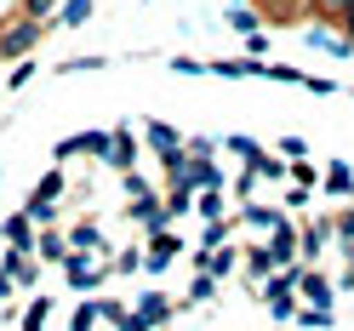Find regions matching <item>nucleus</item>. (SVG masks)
<instances>
[{"label":"nucleus","mask_w":354,"mask_h":331,"mask_svg":"<svg viewBox=\"0 0 354 331\" xmlns=\"http://www.w3.org/2000/svg\"><path fill=\"white\" fill-rule=\"evenodd\" d=\"M40 35H46V23H35V17L6 23V29H0V57H17V63H24V57L40 46Z\"/></svg>","instance_id":"f257e3e1"},{"label":"nucleus","mask_w":354,"mask_h":331,"mask_svg":"<svg viewBox=\"0 0 354 331\" xmlns=\"http://www.w3.org/2000/svg\"><path fill=\"white\" fill-rule=\"evenodd\" d=\"M63 280H69L75 292H92V285L109 280V263H103V257H86V252H69V263H63Z\"/></svg>","instance_id":"f03ea898"},{"label":"nucleus","mask_w":354,"mask_h":331,"mask_svg":"<svg viewBox=\"0 0 354 331\" xmlns=\"http://www.w3.org/2000/svg\"><path fill=\"white\" fill-rule=\"evenodd\" d=\"M177 252H183V240H177L171 229L149 234V252H143V274H166L171 263H177Z\"/></svg>","instance_id":"7ed1b4c3"},{"label":"nucleus","mask_w":354,"mask_h":331,"mask_svg":"<svg viewBox=\"0 0 354 331\" xmlns=\"http://www.w3.org/2000/svg\"><path fill=\"white\" fill-rule=\"evenodd\" d=\"M331 240H337V234H331L326 217H315V223H303V229H297V257H303V269H308V263H315V257L331 246Z\"/></svg>","instance_id":"20e7f679"},{"label":"nucleus","mask_w":354,"mask_h":331,"mask_svg":"<svg viewBox=\"0 0 354 331\" xmlns=\"http://www.w3.org/2000/svg\"><path fill=\"white\" fill-rule=\"evenodd\" d=\"M0 269L12 274V285H17V292L40 285V257H35V252H6V257H0Z\"/></svg>","instance_id":"39448f33"},{"label":"nucleus","mask_w":354,"mask_h":331,"mask_svg":"<svg viewBox=\"0 0 354 331\" xmlns=\"http://www.w3.org/2000/svg\"><path fill=\"white\" fill-rule=\"evenodd\" d=\"M297 297H303V308H331L337 285H331L326 274H315V269H303V274H297Z\"/></svg>","instance_id":"423d86ee"},{"label":"nucleus","mask_w":354,"mask_h":331,"mask_svg":"<svg viewBox=\"0 0 354 331\" xmlns=\"http://www.w3.org/2000/svg\"><path fill=\"white\" fill-rule=\"evenodd\" d=\"M131 314L143 320V331H160V325H166V320L177 314V303H171V297H160V292H143V297H138V308H131Z\"/></svg>","instance_id":"0eeeda50"},{"label":"nucleus","mask_w":354,"mask_h":331,"mask_svg":"<svg viewBox=\"0 0 354 331\" xmlns=\"http://www.w3.org/2000/svg\"><path fill=\"white\" fill-rule=\"evenodd\" d=\"M103 166H115V171H138V138H131V126L109 131V160H103Z\"/></svg>","instance_id":"6e6552de"},{"label":"nucleus","mask_w":354,"mask_h":331,"mask_svg":"<svg viewBox=\"0 0 354 331\" xmlns=\"http://www.w3.org/2000/svg\"><path fill=\"white\" fill-rule=\"evenodd\" d=\"M35 223H29V217L24 211H12V217H0V240H6V252H35Z\"/></svg>","instance_id":"1a4fd4ad"},{"label":"nucleus","mask_w":354,"mask_h":331,"mask_svg":"<svg viewBox=\"0 0 354 331\" xmlns=\"http://www.w3.org/2000/svg\"><path fill=\"white\" fill-rule=\"evenodd\" d=\"M280 223H292V217L274 206H240V229H252V234H274Z\"/></svg>","instance_id":"9d476101"},{"label":"nucleus","mask_w":354,"mask_h":331,"mask_svg":"<svg viewBox=\"0 0 354 331\" xmlns=\"http://www.w3.org/2000/svg\"><path fill=\"white\" fill-rule=\"evenodd\" d=\"M35 257H40V263H57V269H63V263H69V234L40 229V234H35Z\"/></svg>","instance_id":"9b49d317"},{"label":"nucleus","mask_w":354,"mask_h":331,"mask_svg":"<svg viewBox=\"0 0 354 331\" xmlns=\"http://www.w3.org/2000/svg\"><path fill=\"white\" fill-rule=\"evenodd\" d=\"M143 143H149L154 154H171V149H183L177 126H166V120H143Z\"/></svg>","instance_id":"f8f14e48"},{"label":"nucleus","mask_w":354,"mask_h":331,"mask_svg":"<svg viewBox=\"0 0 354 331\" xmlns=\"http://www.w3.org/2000/svg\"><path fill=\"white\" fill-rule=\"evenodd\" d=\"M92 12H97V0H63L57 6V29H86Z\"/></svg>","instance_id":"ddd939ff"},{"label":"nucleus","mask_w":354,"mask_h":331,"mask_svg":"<svg viewBox=\"0 0 354 331\" xmlns=\"http://www.w3.org/2000/svg\"><path fill=\"white\" fill-rule=\"evenodd\" d=\"M69 252L103 257V229H97V223H75V229H69Z\"/></svg>","instance_id":"4468645a"},{"label":"nucleus","mask_w":354,"mask_h":331,"mask_svg":"<svg viewBox=\"0 0 354 331\" xmlns=\"http://www.w3.org/2000/svg\"><path fill=\"white\" fill-rule=\"evenodd\" d=\"M194 211H201V223H223V217H229V194H223V189L194 194Z\"/></svg>","instance_id":"2eb2a0df"},{"label":"nucleus","mask_w":354,"mask_h":331,"mask_svg":"<svg viewBox=\"0 0 354 331\" xmlns=\"http://www.w3.org/2000/svg\"><path fill=\"white\" fill-rule=\"evenodd\" d=\"M194 194H206V189H223V171H217L212 160H189V178H183Z\"/></svg>","instance_id":"dca6fc26"},{"label":"nucleus","mask_w":354,"mask_h":331,"mask_svg":"<svg viewBox=\"0 0 354 331\" xmlns=\"http://www.w3.org/2000/svg\"><path fill=\"white\" fill-rule=\"evenodd\" d=\"M63 189H69V183H63V171L52 166V171H46V178H40V183H35V194H29V200H46V206H57V200H63Z\"/></svg>","instance_id":"f3484780"},{"label":"nucleus","mask_w":354,"mask_h":331,"mask_svg":"<svg viewBox=\"0 0 354 331\" xmlns=\"http://www.w3.org/2000/svg\"><path fill=\"white\" fill-rule=\"evenodd\" d=\"M46 320H52V297L40 292V297H29V308H24V331H46Z\"/></svg>","instance_id":"a211bd4d"},{"label":"nucleus","mask_w":354,"mask_h":331,"mask_svg":"<svg viewBox=\"0 0 354 331\" xmlns=\"http://www.w3.org/2000/svg\"><path fill=\"white\" fill-rule=\"evenodd\" d=\"M331 234H337V252L348 257L354 252V206H343L337 217H331Z\"/></svg>","instance_id":"6ab92c4d"},{"label":"nucleus","mask_w":354,"mask_h":331,"mask_svg":"<svg viewBox=\"0 0 354 331\" xmlns=\"http://www.w3.org/2000/svg\"><path fill=\"white\" fill-rule=\"evenodd\" d=\"M326 194H354V171H348L343 160L326 166Z\"/></svg>","instance_id":"aec40b11"},{"label":"nucleus","mask_w":354,"mask_h":331,"mask_svg":"<svg viewBox=\"0 0 354 331\" xmlns=\"http://www.w3.org/2000/svg\"><path fill=\"white\" fill-rule=\"evenodd\" d=\"M246 171H257V178H269V183H280V178H292V166H286V160H274V154H257V160H252Z\"/></svg>","instance_id":"412c9836"},{"label":"nucleus","mask_w":354,"mask_h":331,"mask_svg":"<svg viewBox=\"0 0 354 331\" xmlns=\"http://www.w3.org/2000/svg\"><path fill=\"white\" fill-rule=\"evenodd\" d=\"M69 331H97V297H86L75 314H69Z\"/></svg>","instance_id":"4be33fe9"},{"label":"nucleus","mask_w":354,"mask_h":331,"mask_svg":"<svg viewBox=\"0 0 354 331\" xmlns=\"http://www.w3.org/2000/svg\"><path fill=\"white\" fill-rule=\"evenodd\" d=\"M138 269H143V252H131V246L115 252V263H109V274H138Z\"/></svg>","instance_id":"5701e85b"},{"label":"nucleus","mask_w":354,"mask_h":331,"mask_svg":"<svg viewBox=\"0 0 354 331\" xmlns=\"http://www.w3.org/2000/svg\"><path fill=\"white\" fill-rule=\"evenodd\" d=\"M80 154H97V160H109V131H80Z\"/></svg>","instance_id":"b1692460"},{"label":"nucleus","mask_w":354,"mask_h":331,"mask_svg":"<svg viewBox=\"0 0 354 331\" xmlns=\"http://www.w3.org/2000/svg\"><path fill=\"white\" fill-rule=\"evenodd\" d=\"M126 314H131L126 303H115V297H97V320H109V325H120Z\"/></svg>","instance_id":"393cba45"},{"label":"nucleus","mask_w":354,"mask_h":331,"mask_svg":"<svg viewBox=\"0 0 354 331\" xmlns=\"http://www.w3.org/2000/svg\"><path fill=\"white\" fill-rule=\"evenodd\" d=\"M229 23H234L240 35H257V12H252V6H229Z\"/></svg>","instance_id":"a878e982"},{"label":"nucleus","mask_w":354,"mask_h":331,"mask_svg":"<svg viewBox=\"0 0 354 331\" xmlns=\"http://www.w3.org/2000/svg\"><path fill=\"white\" fill-rule=\"evenodd\" d=\"M217 297V280L212 274H194V285H189V303H212Z\"/></svg>","instance_id":"bb28decb"},{"label":"nucleus","mask_w":354,"mask_h":331,"mask_svg":"<svg viewBox=\"0 0 354 331\" xmlns=\"http://www.w3.org/2000/svg\"><path fill=\"white\" fill-rule=\"evenodd\" d=\"M297 325H308V331H326V325H331V308H297Z\"/></svg>","instance_id":"cd10ccee"},{"label":"nucleus","mask_w":354,"mask_h":331,"mask_svg":"<svg viewBox=\"0 0 354 331\" xmlns=\"http://www.w3.org/2000/svg\"><path fill=\"white\" fill-rule=\"evenodd\" d=\"M229 154H240V160H246V166H252V160H257V154H263V143H257V138H229Z\"/></svg>","instance_id":"c85d7f7f"},{"label":"nucleus","mask_w":354,"mask_h":331,"mask_svg":"<svg viewBox=\"0 0 354 331\" xmlns=\"http://www.w3.org/2000/svg\"><path fill=\"white\" fill-rule=\"evenodd\" d=\"M120 178H126V194H131V200H149V178H143V171H120Z\"/></svg>","instance_id":"c756f323"},{"label":"nucleus","mask_w":354,"mask_h":331,"mask_svg":"<svg viewBox=\"0 0 354 331\" xmlns=\"http://www.w3.org/2000/svg\"><path fill=\"white\" fill-rule=\"evenodd\" d=\"M35 69H40V63H29V57H24V63H17V69L6 75V86H12V92H24V86L35 80Z\"/></svg>","instance_id":"7c9ffc66"},{"label":"nucleus","mask_w":354,"mask_h":331,"mask_svg":"<svg viewBox=\"0 0 354 331\" xmlns=\"http://www.w3.org/2000/svg\"><path fill=\"white\" fill-rule=\"evenodd\" d=\"M263 303H269L274 320H297V297H263Z\"/></svg>","instance_id":"2f4dec72"},{"label":"nucleus","mask_w":354,"mask_h":331,"mask_svg":"<svg viewBox=\"0 0 354 331\" xmlns=\"http://www.w3.org/2000/svg\"><path fill=\"white\" fill-rule=\"evenodd\" d=\"M315 12H320L326 23H331V17H343V12H354V0H315Z\"/></svg>","instance_id":"473e14b6"},{"label":"nucleus","mask_w":354,"mask_h":331,"mask_svg":"<svg viewBox=\"0 0 354 331\" xmlns=\"http://www.w3.org/2000/svg\"><path fill=\"white\" fill-rule=\"evenodd\" d=\"M280 154H286V166H292V160L308 154V143H303V138H280Z\"/></svg>","instance_id":"72a5a7b5"},{"label":"nucleus","mask_w":354,"mask_h":331,"mask_svg":"<svg viewBox=\"0 0 354 331\" xmlns=\"http://www.w3.org/2000/svg\"><path fill=\"white\" fill-rule=\"evenodd\" d=\"M57 6V0H24V17H35V23H46V12Z\"/></svg>","instance_id":"f704fd0d"},{"label":"nucleus","mask_w":354,"mask_h":331,"mask_svg":"<svg viewBox=\"0 0 354 331\" xmlns=\"http://www.w3.org/2000/svg\"><path fill=\"white\" fill-rule=\"evenodd\" d=\"M86 69H103V57H69L63 63V75H86Z\"/></svg>","instance_id":"c9c22d12"},{"label":"nucleus","mask_w":354,"mask_h":331,"mask_svg":"<svg viewBox=\"0 0 354 331\" xmlns=\"http://www.w3.org/2000/svg\"><path fill=\"white\" fill-rule=\"evenodd\" d=\"M75 154H80V131H75V138H63V143L52 149V160H75Z\"/></svg>","instance_id":"e433bc0d"},{"label":"nucleus","mask_w":354,"mask_h":331,"mask_svg":"<svg viewBox=\"0 0 354 331\" xmlns=\"http://www.w3.org/2000/svg\"><path fill=\"white\" fill-rule=\"evenodd\" d=\"M286 206H292V211H303V206H308V189H303V183H297V189H286Z\"/></svg>","instance_id":"4c0bfd02"},{"label":"nucleus","mask_w":354,"mask_h":331,"mask_svg":"<svg viewBox=\"0 0 354 331\" xmlns=\"http://www.w3.org/2000/svg\"><path fill=\"white\" fill-rule=\"evenodd\" d=\"M12 297H17V285H12V274H6V269H0V303H12Z\"/></svg>","instance_id":"58836bf2"},{"label":"nucleus","mask_w":354,"mask_h":331,"mask_svg":"<svg viewBox=\"0 0 354 331\" xmlns=\"http://www.w3.org/2000/svg\"><path fill=\"white\" fill-rule=\"evenodd\" d=\"M263 6H274V12H292V0H263Z\"/></svg>","instance_id":"ea45409f"},{"label":"nucleus","mask_w":354,"mask_h":331,"mask_svg":"<svg viewBox=\"0 0 354 331\" xmlns=\"http://www.w3.org/2000/svg\"><path fill=\"white\" fill-rule=\"evenodd\" d=\"M348 269H354V252H348Z\"/></svg>","instance_id":"a19ab883"}]
</instances>
